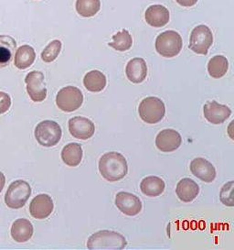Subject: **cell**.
<instances>
[{
  "label": "cell",
  "mask_w": 234,
  "mask_h": 250,
  "mask_svg": "<svg viewBox=\"0 0 234 250\" xmlns=\"http://www.w3.org/2000/svg\"><path fill=\"white\" fill-rule=\"evenodd\" d=\"M27 92L33 102L39 103L47 96V88L44 82V74L39 71H32L25 78Z\"/></svg>",
  "instance_id": "obj_9"
},
{
  "label": "cell",
  "mask_w": 234,
  "mask_h": 250,
  "mask_svg": "<svg viewBox=\"0 0 234 250\" xmlns=\"http://www.w3.org/2000/svg\"><path fill=\"white\" fill-rule=\"evenodd\" d=\"M30 194L29 184L23 180H18L9 185L5 195V203L9 208L20 209L26 205Z\"/></svg>",
  "instance_id": "obj_6"
},
{
  "label": "cell",
  "mask_w": 234,
  "mask_h": 250,
  "mask_svg": "<svg viewBox=\"0 0 234 250\" xmlns=\"http://www.w3.org/2000/svg\"><path fill=\"white\" fill-rule=\"evenodd\" d=\"M203 111L205 118L213 125L222 124L232 115V110L230 107L217 103L216 101H211L205 104Z\"/></svg>",
  "instance_id": "obj_14"
},
{
  "label": "cell",
  "mask_w": 234,
  "mask_h": 250,
  "mask_svg": "<svg viewBox=\"0 0 234 250\" xmlns=\"http://www.w3.org/2000/svg\"><path fill=\"white\" fill-rule=\"evenodd\" d=\"M176 2L182 7L190 8L195 6L197 4V0H176Z\"/></svg>",
  "instance_id": "obj_31"
},
{
  "label": "cell",
  "mask_w": 234,
  "mask_h": 250,
  "mask_svg": "<svg viewBox=\"0 0 234 250\" xmlns=\"http://www.w3.org/2000/svg\"><path fill=\"white\" fill-rule=\"evenodd\" d=\"M190 171L205 183H212L216 178V169L212 163L203 158H196L190 163Z\"/></svg>",
  "instance_id": "obj_15"
},
{
  "label": "cell",
  "mask_w": 234,
  "mask_h": 250,
  "mask_svg": "<svg viewBox=\"0 0 234 250\" xmlns=\"http://www.w3.org/2000/svg\"><path fill=\"white\" fill-rule=\"evenodd\" d=\"M133 44V39L126 30H121L113 36V42H110L109 46L118 52L128 51Z\"/></svg>",
  "instance_id": "obj_27"
},
{
  "label": "cell",
  "mask_w": 234,
  "mask_h": 250,
  "mask_svg": "<svg viewBox=\"0 0 234 250\" xmlns=\"http://www.w3.org/2000/svg\"><path fill=\"white\" fill-rule=\"evenodd\" d=\"M11 106V98L7 93L0 92V115L6 113Z\"/></svg>",
  "instance_id": "obj_30"
},
{
  "label": "cell",
  "mask_w": 234,
  "mask_h": 250,
  "mask_svg": "<svg viewBox=\"0 0 234 250\" xmlns=\"http://www.w3.org/2000/svg\"><path fill=\"white\" fill-rule=\"evenodd\" d=\"M36 59V52L29 45L20 46L15 52V66L20 70H25L31 66Z\"/></svg>",
  "instance_id": "obj_21"
},
{
  "label": "cell",
  "mask_w": 234,
  "mask_h": 250,
  "mask_svg": "<svg viewBox=\"0 0 234 250\" xmlns=\"http://www.w3.org/2000/svg\"><path fill=\"white\" fill-rule=\"evenodd\" d=\"M176 193L180 201L190 203L198 195L199 186L190 178H184L176 185Z\"/></svg>",
  "instance_id": "obj_18"
},
{
  "label": "cell",
  "mask_w": 234,
  "mask_h": 250,
  "mask_svg": "<svg viewBox=\"0 0 234 250\" xmlns=\"http://www.w3.org/2000/svg\"><path fill=\"white\" fill-rule=\"evenodd\" d=\"M182 138L175 129H164L156 138V146L163 152H172L180 147Z\"/></svg>",
  "instance_id": "obj_12"
},
{
  "label": "cell",
  "mask_w": 234,
  "mask_h": 250,
  "mask_svg": "<svg viewBox=\"0 0 234 250\" xmlns=\"http://www.w3.org/2000/svg\"><path fill=\"white\" fill-rule=\"evenodd\" d=\"M17 49V42L14 39L7 35H0V68L9 64L13 59Z\"/></svg>",
  "instance_id": "obj_22"
},
{
  "label": "cell",
  "mask_w": 234,
  "mask_h": 250,
  "mask_svg": "<svg viewBox=\"0 0 234 250\" xmlns=\"http://www.w3.org/2000/svg\"><path fill=\"white\" fill-rule=\"evenodd\" d=\"M106 76L102 72L94 70L85 74L83 78V84L88 91L93 93L101 92L106 86Z\"/></svg>",
  "instance_id": "obj_24"
},
{
  "label": "cell",
  "mask_w": 234,
  "mask_h": 250,
  "mask_svg": "<svg viewBox=\"0 0 234 250\" xmlns=\"http://www.w3.org/2000/svg\"><path fill=\"white\" fill-rule=\"evenodd\" d=\"M127 242L123 235L115 231L101 230L87 240L88 250H124Z\"/></svg>",
  "instance_id": "obj_2"
},
{
  "label": "cell",
  "mask_w": 234,
  "mask_h": 250,
  "mask_svg": "<svg viewBox=\"0 0 234 250\" xmlns=\"http://www.w3.org/2000/svg\"><path fill=\"white\" fill-rule=\"evenodd\" d=\"M182 46V38L174 30L164 31L156 40V50L165 58H173L178 55Z\"/></svg>",
  "instance_id": "obj_3"
},
{
  "label": "cell",
  "mask_w": 234,
  "mask_h": 250,
  "mask_svg": "<svg viewBox=\"0 0 234 250\" xmlns=\"http://www.w3.org/2000/svg\"><path fill=\"white\" fill-rule=\"evenodd\" d=\"M146 21L154 28H161L168 24L170 19L168 8L162 5H153L146 9Z\"/></svg>",
  "instance_id": "obj_16"
},
{
  "label": "cell",
  "mask_w": 234,
  "mask_h": 250,
  "mask_svg": "<svg viewBox=\"0 0 234 250\" xmlns=\"http://www.w3.org/2000/svg\"><path fill=\"white\" fill-rule=\"evenodd\" d=\"M213 43V34L206 25L197 26L190 34V49L192 52L206 55Z\"/></svg>",
  "instance_id": "obj_8"
},
{
  "label": "cell",
  "mask_w": 234,
  "mask_h": 250,
  "mask_svg": "<svg viewBox=\"0 0 234 250\" xmlns=\"http://www.w3.org/2000/svg\"><path fill=\"white\" fill-rule=\"evenodd\" d=\"M138 113L144 122L147 124H156L165 117V104L157 97H146L139 104Z\"/></svg>",
  "instance_id": "obj_4"
},
{
  "label": "cell",
  "mask_w": 234,
  "mask_h": 250,
  "mask_svg": "<svg viewBox=\"0 0 234 250\" xmlns=\"http://www.w3.org/2000/svg\"><path fill=\"white\" fill-rule=\"evenodd\" d=\"M5 184H6V178L4 176V174L0 171V193H1V191H3V189L5 187Z\"/></svg>",
  "instance_id": "obj_32"
},
{
  "label": "cell",
  "mask_w": 234,
  "mask_h": 250,
  "mask_svg": "<svg viewBox=\"0 0 234 250\" xmlns=\"http://www.w3.org/2000/svg\"><path fill=\"white\" fill-rule=\"evenodd\" d=\"M99 171L102 178L114 183L124 179L128 172L127 162L123 155L115 151L102 155L99 161Z\"/></svg>",
  "instance_id": "obj_1"
},
{
  "label": "cell",
  "mask_w": 234,
  "mask_h": 250,
  "mask_svg": "<svg viewBox=\"0 0 234 250\" xmlns=\"http://www.w3.org/2000/svg\"><path fill=\"white\" fill-rule=\"evenodd\" d=\"M234 181H231L223 185L220 190L219 198L223 205L227 206H234Z\"/></svg>",
  "instance_id": "obj_29"
},
{
  "label": "cell",
  "mask_w": 234,
  "mask_h": 250,
  "mask_svg": "<svg viewBox=\"0 0 234 250\" xmlns=\"http://www.w3.org/2000/svg\"><path fill=\"white\" fill-rule=\"evenodd\" d=\"M125 74L129 81L134 83H141L145 81L147 75V66L145 60L142 58H134L128 62Z\"/></svg>",
  "instance_id": "obj_17"
},
{
  "label": "cell",
  "mask_w": 234,
  "mask_h": 250,
  "mask_svg": "<svg viewBox=\"0 0 234 250\" xmlns=\"http://www.w3.org/2000/svg\"><path fill=\"white\" fill-rule=\"evenodd\" d=\"M61 42L58 40L52 41L41 52V59L45 62H51L57 59V57L61 51Z\"/></svg>",
  "instance_id": "obj_28"
},
{
  "label": "cell",
  "mask_w": 234,
  "mask_h": 250,
  "mask_svg": "<svg viewBox=\"0 0 234 250\" xmlns=\"http://www.w3.org/2000/svg\"><path fill=\"white\" fill-rule=\"evenodd\" d=\"M165 182L157 176H147L140 184V189L146 196L157 197L165 191Z\"/></svg>",
  "instance_id": "obj_20"
},
{
  "label": "cell",
  "mask_w": 234,
  "mask_h": 250,
  "mask_svg": "<svg viewBox=\"0 0 234 250\" xmlns=\"http://www.w3.org/2000/svg\"><path fill=\"white\" fill-rule=\"evenodd\" d=\"M229 69V62L225 56L222 55H216L210 60L208 63V72L210 75L219 79L223 77L227 74Z\"/></svg>",
  "instance_id": "obj_25"
},
{
  "label": "cell",
  "mask_w": 234,
  "mask_h": 250,
  "mask_svg": "<svg viewBox=\"0 0 234 250\" xmlns=\"http://www.w3.org/2000/svg\"><path fill=\"white\" fill-rule=\"evenodd\" d=\"M54 209L53 201L48 194H39L33 199L29 206V213L32 217L42 220L51 215Z\"/></svg>",
  "instance_id": "obj_13"
},
{
  "label": "cell",
  "mask_w": 234,
  "mask_h": 250,
  "mask_svg": "<svg viewBox=\"0 0 234 250\" xmlns=\"http://www.w3.org/2000/svg\"><path fill=\"white\" fill-rule=\"evenodd\" d=\"M116 206L122 213L128 216H135L142 210V202L135 194L120 191L116 197Z\"/></svg>",
  "instance_id": "obj_11"
},
{
  "label": "cell",
  "mask_w": 234,
  "mask_h": 250,
  "mask_svg": "<svg viewBox=\"0 0 234 250\" xmlns=\"http://www.w3.org/2000/svg\"><path fill=\"white\" fill-rule=\"evenodd\" d=\"M101 8L100 0H77L76 11L83 18H91L96 15Z\"/></svg>",
  "instance_id": "obj_26"
},
{
  "label": "cell",
  "mask_w": 234,
  "mask_h": 250,
  "mask_svg": "<svg viewBox=\"0 0 234 250\" xmlns=\"http://www.w3.org/2000/svg\"><path fill=\"white\" fill-rule=\"evenodd\" d=\"M61 159L66 165L76 167L82 160V148L78 143H69L61 150Z\"/></svg>",
  "instance_id": "obj_23"
},
{
  "label": "cell",
  "mask_w": 234,
  "mask_h": 250,
  "mask_svg": "<svg viewBox=\"0 0 234 250\" xmlns=\"http://www.w3.org/2000/svg\"><path fill=\"white\" fill-rule=\"evenodd\" d=\"M69 131L75 139L87 140L95 135V125L88 118L75 117L69 120Z\"/></svg>",
  "instance_id": "obj_10"
},
{
  "label": "cell",
  "mask_w": 234,
  "mask_h": 250,
  "mask_svg": "<svg viewBox=\"0 0 234 250\" xmlns=\"http://www.w3.org/2000/svg\"><path fill=\"white\" fill-rule=\"evenodd\" d=\"M83 102V96L80 89L75 86H66L58 91L56 104L60 110L67 113L79 109Z\"/></svg>",
  "instance_id": "obj_7"
},
{
  "label": "cell",
  "mask_w": 234,
  "mask_h": 250,
  "mask_svg": "<svg viewBox=\"0 0 234 250\" xmlns=\"http://www.w3.org/2000/svg\"><path fill=\"white\" fill-rule=\"evenodd\" d=\"M62 136V130L57 122L44 120L39 123L35 128L37 141L43 147H54L58 144Z\"/></svg>",
  "instance_id": "obj_5"
},
{
  "label": "cell",
  "mask_w": 234,
  "mask_h": 250,
  "mask_svg": "<svg viewBox=\"0 0 234 250\" xmlns=\"http://www.w3.org/2000/svg\"><path fill=\"white\" fill-rule=\"evenodd\" d=\"M34 228L30 221L20 218L15 221L11 227L10 234L16 242L24 243L32 237Z\"/></svg>",
  "instance_id": "obj_19"
}]
</instances>
